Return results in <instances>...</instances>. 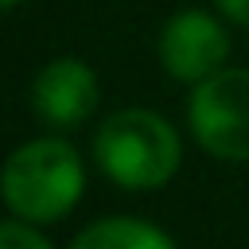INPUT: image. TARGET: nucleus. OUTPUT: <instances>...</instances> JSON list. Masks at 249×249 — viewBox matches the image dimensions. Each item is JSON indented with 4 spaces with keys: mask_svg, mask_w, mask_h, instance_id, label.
<instances>
[{
    "mask_svg": "<svg viewBox=\"0 0 249 249\" xmlns=\"http://www.w3.org/2000/svg\"><path fill=\"white\" fill-rule=\"evenodd\" d=\"M70 249H175V241L160 226H152L144 218H121V214H113V218L89 222L70 241Z\"/></svg>",
    "mask_w": 249,
    "mask_h": 249,
    "instance_id": "obj_6",
    "label": "nucleus"
},
{
    "mask_svg": "<svg viewBox=\"0 0 249 249\" xmlns=\"http://www.w3.org/2000/svg\"><path fill=\"white\" fill-rule=\"evenodd\" d=\"M214 4H218V12H222V16H230L233 23L249 27V0H214Z\"/></svg>",
    "mask_w": 249,
    "mask_h": 249,
    "instance_id": "obj_8",
    "label": "nucleus"
},
{
    "mask_svg": "<svg viewBox=\"0 0 249 249\" xmlns=\"http://www.w3.org/2000/svg\"><path fill=\"white\" fill-rule=\"evenodd\" d=\"M86 191V163L62 136L19 144L0 167V198L23 222L51 226L78 206Z\"/></svg>",
    "mask_w": 249,
    "mask_h": 249,
    "instance_id": "obj_1",
    "label": "nucleus"
},
{
    "mask_svg": "<svg viewBox=\"0 0 249 249\" xmlns=\"http://www.w3.org/2000/svg\"><path fill=\"white\" fill-rule=\"evenodd\" d=\"M31 109L51 128H78L97 109V74L74 54L51 58L31 82Z\"/></svg>",
    "mask_w": 249,
    "mask_h": 249,
    "instance_id": "obj_5",
    "label": "nucleus"
},
{
    "mask_svg": "<svg viewBox=\"0 0 249 249\" xmlns=\"http://www.w3.org/2000/svg\"><path fill=\"white\" fill-rule=\"evenodd\" d=\"M226 54H230V35L210 12L198 8L175 12L160 31V62L175 82L198 86L202 78L222 70Z\"/></svg>",
    "mask_w": 249,
    "mask_h": 249,
    "instance_id": "obj_4",
    "label": "nucleus"
},
{
    "mask_svg": "<svg viewBox=\"0 0 249 249\" xmlns=\"http://www.w3.org/2000/svg\"><path fill=\"white\" fill-rule=\"evenodd\" d=\"M16 4H19V0H0V8H16Z\"/></svg>",
    "mask_w": 249,
    "mask_h": 249,
    "instance_id": "obj_9",
    "label": "nucleus"
},
{
    "mask_svg": "<svg viewBox=\"0 0 249 249\" xmlns=\"http://www.w3.org/2000/svg\"><path fill=\"white\" fill-rule=\"evenodd\" d=\"M93 160L124 191L163 187L183 160L179 132L152 109H121L93 136Z\"/></svg>",
    "mask_w": 249,
    "mask_h": 249,
    "instance_id": "obj_2",
    "label": "nucleus"
},
{
    "mask_svg": "<svg viewBox=\"0 0 249 249\" xmlns=\"http://www.w3.org/2000/svg\"><path fill=\"white\" fill-rule=\"evenodd\" d=\"M0 249H54L35 222H23V218H12V222H0Z\"/></svg>",
    "mask_w": 249,
    "mask_h": 249,
    "instance_id": "obj_7",
    "label": "nucleus"
},
{
    "mask_svg": "<svg viewBox=\"0 0 249 249\" xmlns=\"http://www.w3.org/2000/svg\"><path fill=\"white\" fill-rule=\"evenodd\" d=\"M187 124L202 152L230 163H249V70L222 66L202 78L187 101Z\"/></svg>",
    "mask_w": 249,
    "mask_h": 249,
    "instance_id": "obj_3",
    "label": "nucleus"
}]
</instances>
